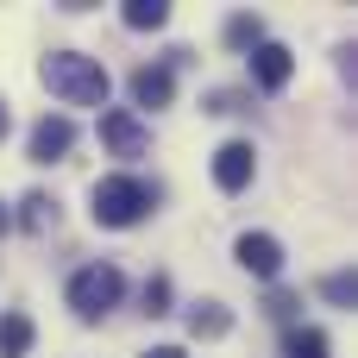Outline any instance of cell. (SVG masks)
<instances>
[{
  "mask_svg": "<svg viewBox=\"0 0 358 358\" xmlns=\"http://www.w3.org/2000/svg\"><path fill=\"white\" fill-rule=\"evenodd\" d=\"M145 315H170V277H151L145 283Z\"/></svg>",
  "mask_w": 358,
  "mask_h": 358,
  "instance_id": "17",
  "label": "cell"
},
{
  "mask_svg": "<svg viewBox=\"0 0 358 358\" xmlns=\"http://www.w3.org/2000/svg\"><path fill=\"white\" fill-rule=\"evenodd\" d=\"M31 352V321L25 315H0V358H25Z\"/></svg>",
  "mask_w": 358,
  "mask_h": 358,
  "instance_id": "11",
  "label": "cell"
},
{
  "mask_svg": "<svg viewBox=\"0 0 358 358\" xmlns=\"http://www.w3.org/2000/svg\"><path fill=\"white\" fill-rule=\"evenodd\" d=\"M88 214H94V227H138L151 214V189L138 176H101L88 189Z\"/></svg>",
  "mask_w": 358,
  "mask_h": 358,
  "instance_id": "2",
  "label": "cell"
},
{
  "mask_svg": "<svg viewBox=\"0 0 358 358\" xmlns=\"http://www.w3.org/2000/svg\"><path fill=\"white\" fill-rule=\"evenodd\" d=\"M170 94H176V76H170L164 63L132 69V101H138V107H170Z\"/></svg>",
  "mask_w": 358,
  "mask_h": 358,
  "instance_id": "9",
  "label": "cell"
},
{
  "mask_svg": "<svg viewBox=\"0 0 358 358\" xmlns=\"http://www.w3.org/2000/svg\"><path fill=\"white\" fill-rule=\"evenodd\" d=\"M6 227H13V214H6V208H0V233H6Z\"/></svg>",
  "mask_w": 358,
  "mask_h": 358,
  "instance_id": "21",
  "label": "cell"
},
{
  "mask_svg": "<svg viewBox=\"0 0 358 358\" xmlns=\"http://www.w3.org/2000/svg\"><path fill=\"white\" fill-rule=\"evenodd\" d=\"M321 296H327L334 308H352V302H358V277H352V271H334V277L321 283Z\"/></svg>",
  "mask_w": 358,
  "mask_h": 358,
  "instance_id": "16",
  "label": "cell"
},
{
  "mask_svg": "<svg viewBox=\"0 0 358 358\" xmlns=\"http://www.w3.org/2000/svg\"><path fill=\"white\" fill-rule=\"evenodd\" d=\"M101 145H107L113 157H145V151H151V126H145L138 113H126V107H107V113H101Z\"/></svg>",
  "mask_w": 358,
  "mask_h": 358,
  "instance_id": "4",
  "label": "cell"
},
{
  "mask_svg": "<svg viewBox=\"0 0 358 358\" xmlns=\"http://www.w3.org/2000/svg\"><path fill=\"white\" fill-rule=\"evenodd\" d=\"M164 19H170L164 0H126V25H132V31H157Z\"/></svg>",
  "mask_w": 358,
  "mask_h": 358,
  "instance_id": "14",
  "label": "cell"
},
{
  "mask_svg": "<svg viewBox=\"0 0 358 358\" xmlns=\"http://www.w3.org/2000/svg\"><path fill=\"white\" fill-rule=\"evenodd\" d=\"M227 44H233V50H258V44H264V19H258V13H233V19H227Z\"/></svg>",
  "mask_w": 358,
  "mask_h": 358,
  "instance_id": "13",
  "label": "cell"
},
{
  "mask_svg": "<svg viewBox=\"0 0 358 358\" xmlns=\"http://www.w3.org/2000/svg\"><path fill=\"white\" fill-rule=\"evenodd\" d=\"M252 170H258V151H252L245 138H227V145L214 151V189H227V195H239V189L252 182Z\"/></svg>",
  "mask_w": 358,
  "mask_h": 358,
  "instance_id": "5",
  "label": "cell"
},
{
  "mask_svg": "<svg viewBox=\"0 0 358 358\" xmlns=\"http://www.w3.org/2000/svg\"><path fill=\"white\" fill-rule=\"evenodd\" d=\"M19 208H25V214H19V227H25V233H44V227H57V201H50V195H25Z\"/></svg>",
  "mask_w": 358,
  "mask_h": 358,
  "instance_id": "15",
  "label": "cell"
},
{
  "mask_svg": "<svg viewBox=\"0 0 358 358\" xmlns=\"http://www.w3.org/2000/svg\"><path fill=\"white\" fill-rule=\"evenodd\" d=\"M38 76L63 107H107V69L94 57H82V50H50Z\"/></svg>",
  "mask_w": 358,
  "mask_h": 358,
  "instance_id": "1",
  "label": "cell"
},
{
  "mask_svg": "<svg viewBox=\"0 0 358 358\" xmlns=\"http://www.w3.org/2000/svg\"><path fill=\"white\" fill-rule=\"evenodd\" d=\"M233 258H239L252 277H264V283H277V271H283V245H277L271 233H239Z\"/></svg>",
  "mask_w": 358,
  "mask_h": 358,
  "instance_id": "7",
  "label": "cell"
},
{
  "mask_svg": "<svg viewBox=\"0 0 358 358\" xmlns=\"http://www.w3.org/2000/svg\"><path fill=\"white\" fill-rule=\"evenodd\" d=\"M69 145H76V126H69L63 113H44V120L31 126V145H25V157H31V164H57Z\"/></svg>",
  "mask_w": 358,
  "mask_h": 358,
  "instance_id": "6",
  "label": "cell"
},
{
  "mask_svg": "<svg viewBox=\"0 0 358 358\" xmlns=\"http://www.w3.org/2000/svg\"><path fill=\"white\" fill-rule=\"evenodd\" d=\"M264 315H277V321H289V315H296V296H289V289H271V302H264Z\"/></svg>",
  "mask_w": 358,
  "mask_h": 358,
  "instance_id": "18",
  "label": "cell"
},
{
  "mask_svg": "<svg viewBox=\"0 0 358 358\" xmlns=\"http://www.w3.org/2000/svg\"><path fill=\"white\" fill-rule=\"evenodd\" d=\"M227 327H233V315H227L220 302H195V308H189V334H195V340H220Z\"/></svg>",
  "mask_w": 358,
  "mask_h": 358,
  "instance_id": "10",
  "label": "cell"
},
{
  "mask_svg": "<svg viewBox=\"0 0 358 358\" xmlns=\"http://www.w3.org/2000/svg\"><path fill=\"white\" fill-rule=\"evenodd\" d=\"M6 126H13V113H6V107H0V138H6Z\"/></svg>",
  "mask_w": 358,
  "mask_h": 358,
  "instance_id": "20",
  "label": "cell"
},
{
  "mask_svg": "<svg viewBox=\"0 0 358 358\" xmlns=\"http://www.w3.org/2000/svg\"><path fill=\"white\" fill-rule=\"evenodd\" d=\"M145 358H189V352H182V346H151Z\"/></svg>",
  "mask_w": 358,
  "mask_h": 358,
  "instance_id": "19",
  "label": "cell"
},
{
  "mask_svg": "<svg viewBox=\"0 0 358 358\" xmlns=\"http://www.w3.org/2000/svg\"><path fill=\"white\" fill-rule=\"evenodd\" d=\"M289 76H296V57H289V50H283V44H271V38H264V44H258V50H252V82H258V88H271V94H277V88H283V82H289Z\"/></svg>",
  "mask_w": 358,
  "mask_h": 358,
  "instance_id": "8",
  "label": "cell"
},
{
  "mask_svg": "<svg viewBox=\"0 0 358 358\" xmlns=\"http://www.w3.org/2000/svg\"><path fill=\"white\" fill-rule=\"evenodd\" d=\"M120 296H126V277H120L113 264H88V271L69 277V308H76L82 321H101L107 308H120Z\"/></svg>",
  "mask_w": 358,
  "mask_h": 358,
  "instance_id": "3",
  "label": "cell"
},
{
  "mask_svg": "<svg viewBox=\"0 0 358 358\" xmlns=\"http://www.w3.org/2000/svg\"><path fill=\"white\" fill-rule=\"evenodd\" d=\"M283 358H327V334L321 327H289L283 334Z\"/></svg>",
  "mask_w": 358,
  "mask_h": 358,
  "instance_id": "12",
  "label": "cell"
}]
</instances>
